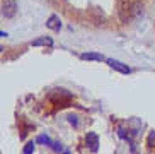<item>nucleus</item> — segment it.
Returning a JSON list of instances; mask_svg holds the SVG:
<instances>
[{
  "mask_svg": "<svg viewBox=\"0 0 155 154\" xmlns=\"http://www.w3.org/2000/svg\"><path fill=\"white\" fill-rule=\"evenodd\" d=\"M32 151H34V142H29V144H28V147L24 149V154H31Z\"/></svg>",
  "mask_w": 155,
  "mask_h": 154,
  "instance_id": "nucleus-9",
  "label": "nucleus"
},
{
  "mask_svg": "<svg viewBox=\"0 0 155 154\" xmlns=\"http://www.w3.org/2000/svg\"><path fill=\"white\" fill-rule=\"evenodd\" d=\"M130 16L135 19H140L143 16V4L141 2H133L131 7H130Z\"/></svg>",
  "mask_w": 155,
  "mask_h": 154,
  "instance_id": "nucleus-4",
  "label": "nucleus"
},
{
  "mask_svg": "<svg viewBox=\"0 0 155 154\" xmlns=\"http://www.w3.org/2000/svg\"><path fill=\"white\" fill-rule=\"evenodd\" d=\"M63 154H68V152H63Z\"/></svg>",
  "mask_w": 155,
  "mask_h": 154,
  "instance_id": "nucleus-11",
  "label": "nucleus"
},
{
  "mask_svg": "<svg viewBox=\"0 0 155 154\" xmlns=\"http://www.w3.org/2000/svg\"><path fill=\"white\" fill-rule=\"evenodd\" d=\"M130 7H131V4L128 0H119V14H121L123 21H126V12H130Z\"/></svg>",
  "mask_w": 155,
  "mask_h": 154,
  "instance_id": "nucleus-6",
  "label": "nucleus"
},
{
  "mask_svg": "<svg viewBox=\"0 0 155 154\" xmlns=\"http://www.w3.org/2000/svg\"><path fill=\"white\" fill-rule=\"evenodd\" d=\"M106 62H107V65H109L111 68H114V70H118V72H121V74H130L131 72V68L128 67V65H124L123 62H119V60L106 58Z\"/></svg>",
  "mask_w": 155,
  "mask_h": 154,
  "instance_id": "nucleus-2",
  "label": "nucleus"
},
{
  "mask_svg": "<svg viewBox=\"0 0 155 154\" xmlns=\"http://www.w3.org/2000/svg\"><path fill=\"white\" fill-rule=\"evenodd\" d=\"M32 46H51L53 45V40L48 36H43V38H38V40H34L31 43Z\"/></svg>",
  "mask_w": 155,
  "mask_h": 154,
  "instance_id": "nucleus-7",
  "label": "nucleus"
},
{
  "mask_svg": "<svg viewBox=\"0 0 155 154\" xmlns=\"http://www.w3.org/2000/svg\"><path fill=\"white\" fill-rule=\"evenodd\" d=\"M80 58L82 60H104V57H102V55L101 53H82L80 55Z\"/></svg>",
  "mask_w": 155,
  "mask_h": 154,
  "instance_id": "nucleus-8",
  "label": "nucleus"
},
{
  "mask_svg": "<svg viewBox=\"0 0 155 154\" xmlns=\"http://www.w3.org/2000/svg\"><path fill=\"white\" fill-rule=\"evenodd\" d=\"M85 142H87V145L91 147V151H94V152H96L97 147H99V137H97V134H94V132H89L85 135Z\"/></svg>",
  "mask_w": 155,
  "mask_h": 154,
  "instance_id": "nucleus-3",
  "label": "nucleus"
},
{
  "mask_svg": "<svg viewBox=\"0 0 155 154\" xmlns=\"http://www.w3.org/2000/svg\"><path fill=\"white\" fill-rule=\"evenodd\" d=\"M17 12V4L15 0H2V16L7 19L14 17Z\"/></svg>",
  "mask_w": 155,
  "mask_h": 154,
  "instance_id": "nucleus-1",
  "label": "nucleus"
},
{
  "mask_svg": "<svg viewBox=\"0 0 155 154\" xmlns=\"http://www.w3.org/2000/svg\"><path fill=\"white\" fill-rule=\"evenodd\" d=\"M68 122L72 123V125H75V127L78 125V120H77V117H75V115H68Z\"/></svg>",
  "mask_w": 155,
  "mask_h": 154,
  "instance_id": "nucleus-10",
  "label": "nucleus"
},
{
  "mask_svg": "<svg viewBox=\"0 0 155 154\" xmlns=\"http://www.w3.org/2000/svg\"><path fill=\"white\" fill-rule=\"evenodd\" d=\"M46 27L58 31L60 27H61V23H60V17H58V16H50V19L46 21Z\"/></svg>",
  "mask_w": 155,
  "mask_h": 154,
  "instance_id": "nucleus-5",
  "label": "nucleus"
}]
</instances>
